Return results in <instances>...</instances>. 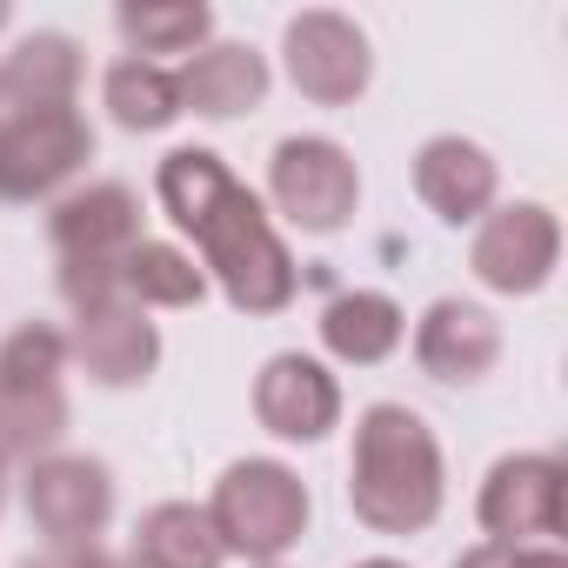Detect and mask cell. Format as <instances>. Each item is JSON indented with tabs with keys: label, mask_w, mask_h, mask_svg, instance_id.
<instances>
[{
	"label": "cell",
	"mask_w": 568,
	"mask_h": 568,
	"mask_svg": "<svg viewBox=\"0 0 568 568\" xmlns=\"http://www.w3.org/2000/svg\"><path fill=\"white\" fill-rule=\"evenodd\" d=\"M448 501V468L435 428L408 402H368L348 448V508L375 535H422Z\"/></svg>",
	"instance_id": "cell-1"
},
{
	"label": "cell",
	"mask_w": 568,
	"mask_h": 568,
	"mask_svg": "<svg viewBox=\"0 0 568 568\" xmlns=\"http://www.w3.org/2000/svg\"><path fill=\"white\" fill-rule=\"evenodd\" d=\"M187 241H194V261L207 274V288H221L227 308H241V315H281V308H295L302 267H295V254H288V241H281L274 214L261 207V194L247 181H234L227 201Z\"/></svg>",
	"instance_id": "cell-2"
},
{
	"label": "cell",
	"mask_w": 568,
	"mask_h": 568,
	"mask_svg": "<svg viewBox=\"0 0 568 568\" xmlns=\"http://www.w3.org/2000/svg\"><path fill=\"white\" fill-rule=\"evenodd\" d=\"M227 561H247V568H267V561H288L295 541L308 535V481L288 468V462H274V455H247V462H227L214 495L201 501Z\"/></svg>",
	"instance_id": "cell-3"
},
{
	"label": "cell",
	"mask_w": 568,
	"mask_h": 568,
	"mask_svg": "<svg viewBox=\"0 0 568 568\" xmlns=\"http://www.w3.org/2000/svg\"><path fill=\"white\" fill-rule=\"evenodd\" d=\"M94 161L81 108H0V207L61 201Z\"/></svg>",
	"instance_id": "cell-4"
},
{
	"label": "cell",
	"mask_w": 568,
	"mask_h": 568,
	"mask_svg": "<svg viewBox=\"0 0 568 568\" xmlns=\"http://www.w3.org/2000/svg\"><path fill=\"white\" fill-rule=\"evenodd\" d=\"M267 214L302 234H342L362 207V168L328 134H288L267 154Z\"/></svg>",
	"instance_id": "cell-5"
},
{
	"label": "cell",
	"mask_w": 568,
	"mask_h": 568,
	"mask_svg": "<svg viewBox=\"0 0 568 568\" xmlns=\"http://www.w3.org/2000/svg\"><path fill=\"white\" fill-rule=\"evenodd\" d=\"M21 508L48 548H88L114 521V468L101 455L54 448L21 468Z\"/></svg>",
	"instance_id": "cell-6"
},
{
	"label": "cell",
	"mask_w": 568,
	"mask_h": 568,
	"mask_svg": "<svg viewBox=\"0 0 568 568\" xmlns=\"http://www.w3.org/2000/svg\"><path fill=\"white\" fill-rule=\"evenodd\" d=\"M281 74L288 88L315 108H355L375 81V48L368 34L335 14V8H302L288 28H281Z\"/></svg>",
	"instance_id": "cell-7"
},
{
	"label": "cell",
	"mask_w": 568,
	"mask_h": 568,
	"mask_svg": "<svg viewBox=\"0 0 568 568\" xmlns=\"http://www.w3.org/2000/svg\"><path fill=\"white\" fill-rule=\"evenodd\" d=\"M468 267L488 295H541L561 267V221L548 201H495L475 221Z\"/></svg>",
	"instance_id": "cell-8"
},
{
	"label": "cell",
	"mask_w": 568,
	"mask_h": 568,
	"mask_svg": "<svg viewBox=\"0 0 568 568\" xmlns=\"http://www.w3.org/2000/svg\"><path fill=\"white\" fill-rule=\"evenodd\" d=\"M475 521H481V541H508V548L555 541L561 521H568V468L555 455H541V448L501 455L481 475Z\"/></svg>",
	"instance_id": "cell-9"
},
{
	"label": "cell",
	"mask_w": 568,
	"mask_h": 568,
	"mask_svg": "<svg viewBox=\"0 0 568 568\" xmlns=\"http://www.w3.org/2000/svg\"><path fill=\"white\" fill-rule=\"evenodd\" d=\"M254 422L274 435V442H295V448H315L342 428V382L322 355H302V348H281L261 362L254 375Z\"/></svg>",
	"instance_id": "cell-10"
},
{
	"label": "cell",
	"mask_w": 568,
	"mask_h": 568,
	"mask_svg": "<svg viewBox=\"0 0 568 568\" xmlns=\"http://www.w3.org/2000/svg\"><path fill=\"white\" fill-rule=\"evenodd\" d=\"M408 348H415V368H422L428 382H442V388H475V382H488L495 362H501V322H495L481 302L442 295V302L422 308Z\"/></svg>",
	"instance_id": "cell-11"
},
{
	"label": "cell",
	"mask_w": 568,
	"mask_h": 568,
	"mask_svg": "<svg viewBox=\"0 0 568 568\" xmlns=\"http://www.w3.org/2000/svg\"><path fill=\"white\" fill-rule=\"evenodd\" d=\"M54 261H121L141 241V194L128 181H74L48 201Z\"/></svg>",
	"instance_id": "cell-12"
},
{
	"label": "cell",
	"mask_w": 568,
	"mask_h": 568,
	"mask_svg": "<svg viewBox=\"0 0 568 568\" xmlns=\"http://www.w3.org/2000/svg\"><path fill=\"white\" fill-rule=\"evenodd\" d=\"M415 194L435 221L448 227H475L495 201H501V168L481 141L468 134H428L415 148Z\"/></svg>",
	"instance_id": "cell-13"
},
{
	"label": "cell",
	"mask_w": 568,
	"mask_h": 568,
	"mask_svg": "<svg viewBox=\"0 0 568 568\" xmlns=\"http://www.w3.org/2000/svg\"><path fill=\"white\" fill-rule=\"evenodd\" d=\"M68 368H81L94 388H141L161 368V328L134 302L74 315V328H68Z\"/></svg>",
	"instance_id": "cell-14"
},
{
	"label": "cell",
	"mask_w": 568,
	"mask_h": 568,
	"mask_svg": "<svg viewBox=\"0 0 568 568\" xmlns=\"http://www.w3.org/2000/svg\"><path fill=\"white\" fill-rule=\"evenodd\" d=\"M174 88H181V114H201V121H241L267 101L274 88V68L261 48L247 41H207L201 54H187L174 68Z\"/></svg>",
	"instance_id": "cell-15"
},
{
	"label": "cell",
	"mask_w": 568,
	"mask_h": 568,
	"mask_svg": "<svg viewBox=\"0 0 568 568\" xmlns=\"http://www.w3.org/2000/svg\"><path fill=\"white\" fill-rule=\"evenodd\" d=\"M88 81V54L61 28H34L0 54V101L8 108H74Z\"/></svg>",
	"instance_id": "cell-16"
},
{
	"label": "cell",
	"mask_w": 568,
	"mask_h": 568,
	"mask_svg": "<svg viewBox=\"0 0 568 568\" xmlns=\"http://www.w3.org/2000/svg\"><path fill=\"white\" fill-rule=\"evenodd\" d=\"M315 335H322L328 362H342V368H382V362L402 355L408 315H402V302L382 295V288H342V295L322 308Z\"/></svg>",
	"instance_id": "cell-17"
},
{
	"label": "cell",
	"mask_w": 568,
	"mask_h": 568,
	"mask_svg": "<svg viewBox=\"0 0 568 568\" xmlns=\"http://www.w3.org/2000/svg\"><path fill=\"white\" fill-rule=\"evenodd\" d=\"M128 561L134 568H227V548H221L201 501H154L134 521Z\"/></svg>",
	"instance_id": "cell-18"
},
{
	"label": "cell",
	"mask_w": 568,
	"mask_h": 568,
	"mask_svg": "<svg viewBox=\"0 0 568 568\" xmlns=\"http://www.w3.org/2000/svg\"><path fill=\"white\" fill-rule=\"evenodd\" d=\"M201 295H207V274H201V261L187 247L141 234L121 254V302H134L141 315H154V308H194Z\"/></svg>",
	"instance_id": "cell-19"
},
{
	"label": "cell",
	"mask_w": 568,
	"mask_h": 568,
	"mask_svg": "<svg viewBox=\"0 0 568 568\" xmlns=\"http://www.w3.org/2000/svg\"><path fill=\"white\" fill-rule=\"evenodd\" d=\"M101 108H108V121H114L121 134H161V128H174V121H181L174 68L134 61V54L108 61V74H101Z\"/></svg>",
	"instance_id": "cell-20"
},
{
	"label": "cell",
	"mask_w": 568,
	"mask_h": 568,
	"mask_svg": "<svg viewBox=\"0 0 568 568\" xmlns=\"http://www.w3.org/2000/svg\"><path fill=\"white\" fill-rule=\"evenodd\" d=\"M114 34L128 41L134 61H187L214 41V8L201 0H148V8H121L114 14Z\"/></svg>",
	"instance_id": "cell-21"
},
{
	"label": "cell",
	"mask_w": 568,
	"mask_h": 568,
	"mask_svg": "<svg viewBox=\"0 0 568 568\" xmlns=\"http://www.w3.org/2000/svg\"><path fill=\"white\" fill-rule=\"evenodd\" d=\"M234 181H241V174H234L214 148H168L161 168H154V201H161V214H168L181 234H194V227L227 201Z\"/></svg>",
	"instance_id": "cell-22"
},
{
	"label": "cell",
	"mask_w": 568,
	"mask_h": 568,
	"mask_svg": "<svg viewBox=\"0 0 568 568\" xmlns=\"http://www.w3.org/2000/svg\"><path fill=\"white\" fill-rule=\"evenodd\" d=\"M68 442V388H0V455L14 468Z\"/></svg>",
	"instance_id": "cell-23"
},
{
	"label": "cell",
	"mask_w": 568,
	"mask_h": 568,
	"mask_svg": "<svg viewBox=\"0 0 568 568\" xmlns=\"http://www.w3.org/2000/svg\"><path fill=\"white\" fill-rule=\"evenodd\" d=\"M68 382V328L21 322L0 335V388H61Z\"/></svg>",
	"instance_id": "cell-24"
},
{
	"label": "cell",
	"mask_w": 568,
	"mask_h": 568,
	"mask_svg": "<svg viewBox=\"0 0 568 568\" xmlns=\"http://www.w3.org/2000/svg\"><path fill=\"white\" fill-rule=\"evenodd\" d=\"M54 281H61L68 315H94V308L121 302V261H61Z\"/></svg>",
	"instance_id": "cell-25"
},
{
	"label": "cell",
	"mask_w": 568,
	"mask_h": 568,
	"mask_svg": "<svg viewBox=\"0 0 568 568\" xmlns=\"http://www.w3.org/2000/svg\"><path fill=\"white\" fill-rule=\"evenodd\" d=\"M21 568H134V561L114 555L108 541H88V548H41V555H28Z\"/></svg>",
	"instance_id": "cell-26"
},
{
	"label": "cell",
	"mask_w": 568,
	"mask_h": 568,
	"mask_svg": "<svg viewBox=\"0 0 568 568\" xmlns=\"http://www.w3.org/2000/svg\"><path fill=\"white\" fill-rule=\"evenodd\" d=\"M455 568H521V548H508V541H475V548L455 555Z\"/></svg>",
	"instance_id": "cell-27"
},
{
	"label": "cell",
	"mask_w": 568,
	"mask_h": 568,
	"mask_svg": "<svg viewBox=\"0 0 568 568\" xmlns=\"http://www.w3.org/2000/svg\"><path fill=\"white\" fill-rule=\"evenodd\" d=\"M521 568H568V555H561V541H535V548H521Z\"/></svg>",
	"instance_id": "cell-28"
},
{
	"label": "cell",
	"mask_w": 568,
	"mask_h": 568,
	"mask_svg": "<svg viewBox=\"0 0 568 568\" xmlns=\"http://www.w3.org/2000/svg\"><path fill=\"white\" fill-rule=\"evenodd\" d=\"M8 488H14V462L0 455V508H8Z\"/></svg>",
	"instance_id": "cell-29"
},
{
	"label": "cell",
	"mask_w": 568,
	"mask_h": 568,
	"mask_svg": "<svg viewBox=\"0 0 568 568\" xmlns=\"http://www.w3.org/2000/svg\"><path fill=\"white\" fill-rule=\"evenodd\" d=\"M355 568H408V561H395V555H368V561H355Z\"/></svg>",
	"instance_id": "cell-30"
},
{
	"label": "cell",
	"mask_w": 568,
	"mask_h": 568,
	"mask_svg": "<svg viewBox=\"0 0 568 568\" xmlns=\"http://www.w3.org/2000/svg\"><path fill=\"white\" fill-rule=\"evenodd\" d=\"M0 34H8V0H0Z\"/></svg>",
	"instance_id": "cell-31"
},
{
	"label": "cell",
	"mask_w": 568,
	"mask_h": 568,
	"mask_svg": "<svg viewBox=\"0 0 568 568\" xmlns=\"http://www.w3.org/2000/svg\"><path fill=\"white\" fill-rule=\"evenodd\" d=\"M267 568H288V561H267Z\"/></svg>",
	"instance_id": "cell-32"
},
{
	"label": "cell",
	"mask_w": 568,
	"mask_h": 568,
	"mask_svg": "<svg viewBox=\"0 0 568 568\" xmlns=\"http://www.w3.org/2000/svg\"><path fill=\"white\" fill-rule=\"evenodd\" d=\"M0 108H8V101H0Z\"/></svg>",
	"instance_id": "cell-33"
}]
</instances>
